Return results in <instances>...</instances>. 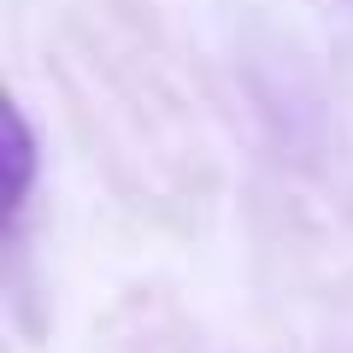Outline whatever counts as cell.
<instances>
[{
	"label": "cell",
	"mask_w": 353,
	"mask_h": 353,
	"mask_svg": "<svg viewBox=\"0 0 353 353\" xmlns=\"http://www.w3.org/2000/svg\"><path fill=\"white\" fill-rule=\"evenodd\" d=\"M6 136H12V148H6V159H12V189H6V224H18V212H24L30 201V176H36V141H30V124L18 106H6Z\"/></svg>",
	"instance_id": "cell-1"
}]
</instances>
